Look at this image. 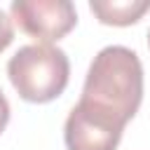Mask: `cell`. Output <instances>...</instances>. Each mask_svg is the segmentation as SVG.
Returning a JSON list of instances; mask_svg holds the SVG:
<instances>
[{
	"instance_id": "3957f363",
	"label": "cell",
	"mask_w": 150,
	"mask_h": 150,
	"mask_svg": "<svg viewBox=\"0 0 150 150\" xmlns=\"http://www.w3.org/2000/svg\"><path fill=\"white\" fill-rule=\"evenodd\" d=\"M12 21L40 45L66 38L75 23L77 12L70 0H12Z\"/></svg>"
},
{
	"instance_id": "5b68a950",
	"label": "cell",
	"mask_w": 150,
	"mask_h": 150,
	"mask_svg": "<svg viewBox=\"0 0 150 150\" xmlns=\"http://www.w3.org/2000/svg\"><path fill=\"white\" fill-rule=\"evenodd\" d=\"M12 40H14V23H12V19L0 9V52L7 49V47L12 45Z\"/></svg>"
},
{
	"instance_id": "52a82bcc",
	"label": "cell",
	"mask_w": 150,
	"mask_h": 150,
	"mask_svg": "<svg viewBox=\"0 0 150 150\" xmlns=\"http://www.w3.org/2000/svg\"><path fill=\"white\" fill-rule=\"evenodd\" d=\"M148 45H150V33H148Z\"/></svg>"
},
{
	"instance_id": "277c9868",
	"label": "cell",
	"mask_w": 150,
	"mask_h": 150,
	"mask_svg": "<svg viewBox=\"0 0 150 150\" xmlns=\"http://www.w3.org/2000/svg\"><path fill=\"white\" fill-rule=\"evenodd\" d=\"M89 9L105 26H131L150 9V0H91Z\"/></svg>"
},
{
	"instance_id": "6da1fadb",
	"label": "cell",
	"mask_w": 150,
	"mask_h": 150,
	"mask_svg": "<svg viewBox=\"0 0 150 150\" xmlns=\"http://www.w3.org/2000/svg\"><path fill=\"white\" fill-rule=\"evenodd\" d=\"M143 101V66L136 52L122 45L103 47L84 77L73 112L96 127L122 134Z\"/></svg>"
},
{
	"instance_id": "8992f818",
	"label": "cell",
	"mask_w": 150,
	"mask_h": 150,
	"mask_svg": "<svg viewBox=\"0 0 150 150\" xmlns=\"http://www.w3.org/2000/svg\"><path fill=\"white\" fill-rule=\"evenodd\" d=\"M7 122H9V103H7V98H5V94L0 91V134L5 131V127H7Z\"/></svg>"
},
{
	"instance_id": "7a4b0ae2",
	"label": "cell",
	"mask_w": 150,
	"mask_h": 150,
	"mask_svg": "<svg viewBox=\"0 0 150 150\" xmlns=\"http://www.w3.org/2000/svg\"><path fill=\"white\" fill-rule=\"evenodd\" d=\"M7 77L28 103H49L63 94L70 77V61L54 45H26L7 63Z\"/></svg>"
}]
</instances>
